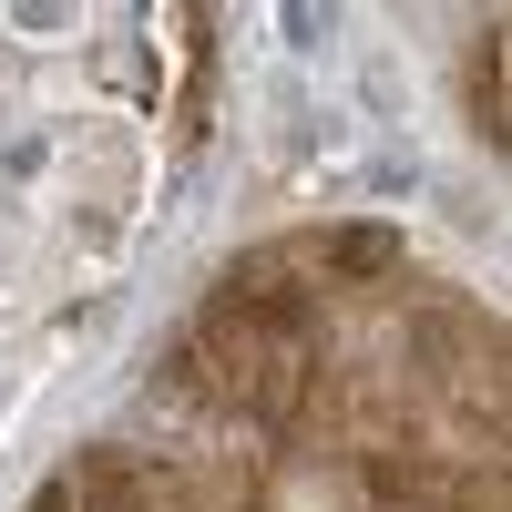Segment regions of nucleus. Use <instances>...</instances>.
Masks as SVG:
<instances>
[{
	"mask_svg": "<svg viewBox=\"0 0 512 512\" xmlns=\"http://www.w3.org/2000/svg\"><path fill=\"white\" fill-rule=\"evenodd\" d=\"M400 267V226H338L328 236V277H390Z\"/></svg>",
	"mask_w": 512,
	"mask_h": 512,
	"instance_id": "f257e3e1",
	"label": "nucleus"
},
{
	"mask_svg": "<svg viewBox=\"0 0 512 512\" xmlns=\"http://www.w3.org/2000/svg\"><path fill=\"white\" fill-rule=\"evenodd\" d=\"M472 123H482V144H502V31H482V52H472Z\"/></svg>",
	"mask_w": 512,
	"mask_h": 512,
	"instance_id": "f03ea898",
	"label": "nucleus"
}]
</instances>
